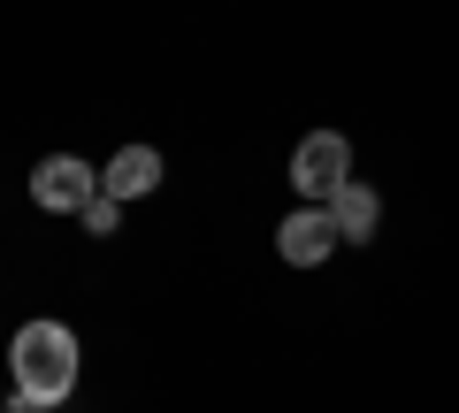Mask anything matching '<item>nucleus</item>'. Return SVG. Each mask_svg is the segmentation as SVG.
I'll return each instance as SVG.
<instances>
[{
    "instance_id": "nucleus-1",
    "label": "nucleus",
    "mask_w": 459,
    "mask_h": 413,
    "mask_svg": "<svg viewBox=\"0 0 459 413\" xmlns=\"http://www.w3.org/2000/svg\"><path fill=\"white\" fill-rule=\"evenodd\" d=\"M77 367H84V352H77V337H69L62 322H23V330L8 337V375H16L23 406L54 413L69 391H77Z\"/></svg>"
},
{
    "instance_id": "nucleus-2",
    "label": "nucleus",
    "mask_w": 459,
    "mask_h": 413,
    "mask_svg": "<svg viewBox=\"0 0 459 413\" xmlns=\"http://www.w3.org/2000/svg\"><path fill=\"white\" fill-rule=\"evenodd\" d=\"M291 184L307 192V207H329L352 184V138L344 131H307L299 153H291Z\"/></svg>"
},
{
    "instance_id": "nucleus-3",
    "label": "nucleus",
    "mask_w": 459,
    "mask_h": 413,
    "mask_svg": "<svg viewBox=\"0 0 459 413\" xmlns=\"http://www.w3.org/2000/svg\"><path fill=\"white\" fill-rule=\"evenodd\" d=\"M31 199L47 207V215H84L100 199V168L77 161V153H47V161L31 168Z\"/></svg>"
},
{
    "instance_id": "nucleus-4",
    "label": "nucleus",
    "mask_w": 459,
    "mask_h": 413,
    "mask_svg": "<svg viewBox=\"0 0 459 413\" xmlns=\"http://www.w3.org/2000/svg\"><path fill=\"white\" fill-rule=\"evenodd\" d=\"M337 245H344V237H337V222H329V207H299V215L276 222V253L291 268H322Z\"/></svg>"
},
{
    "instance_id": "nucleus-5",
    "label": "nucleus",
    "mask_w": 459,
    "mask_h": 413,
    "mask_svg": "<svg viewBox=\"0 0 459 413\" xmlns=\"http://www.w3.org/2000/svg\"><path fill=\"white\" fill-rule=\"evenodd\" d=\"M161 192V153L153 146H123L108 168H100V199H115V207H131V199Z\"/></svg>"
},
{
    "instance_id": "nucleus-6",
    "label": "nucleus",
    "mask_w": 459,
    "mask_h": 413,
    "mask_svg": "<svg viewBox=\"0 0 459 413\" xmlns=\"http://www.w3.org/2000/svg\"><path fill=\"white\" fill-rule=\"evenodd\" d=\"M329 222H337V237H344V245H368V237L383 230V192L352 176L337 199H329Z\"/></svg>"
},
{
    "instance_id": "nucleus-7",
    "label": "nucleus",
    "mask_w": 459,
    "mask_h": 413,
    "mask_svg": "<svg viewBox=\"0 0 459 413\" xmlns=\"http://www.w3.org/2000/svg\"><path fill=\"white\" fill-rule=\"evenodd\" d=\"M84 230H92V237H115V222H123V207H115V199H92V207H84Z\"/></svg>"
}]
</instances>
